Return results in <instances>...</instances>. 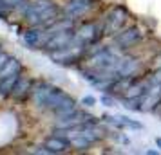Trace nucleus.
Instances as JSON below:
<instances>
[{
  "label": "nucleus",
  "instance_id": "1",
  "mask_svg": "<svg viewBox=\"0 0 161 155\" xmlns=\"http://www.w3.org/2000/svg\"><path fill=\"white\" fill-rule=\"evenodd\" d=\"M31 97L38 108L53 112L56 117L69 114L76 108V99L51 83H38L36 87H33Z\"/></svg>",
  "mask_w": 161,
  "mask_h": 155
},
{
  "label": "nucleus",
  "instance_id": "2",
  "mask_svg": "<svg viewBox=\"0 0 161 155\" xmlns=\"http://www.w3.org/2000/svg\"><path fill=\"white\" fill-rule=\"evenodd\" d=\"M64 15L53 0H36L24 8V18L33 27H49Z\"/></svg>",
  "mask_w": 161,
  "mask_h": 155
},
{
  "label": "nucleus",
  "instance_id": "3",
  "mask_svg": "<svg viewBox=\"0 0 161 155\" xmlns=\"http://www.w3.org/2000/svg\"><path fill=\"white\" fill-rule=\"evenodd\" d=\"M121 58L118 52H114L109 47H103L100 51H96L91 58H89V67L94 69V70H100V72H110L116 74L118 67L121 63ZM118 76V74H116Z\"/></svg>",
  "mask_w": 161,
  "mask_h": 155
},
{
  "label": "nucleus",
  "instance_id": "4",
  "mask_svg": "<svg viewBox=\"0 0 161 155\" xmlns=\"http://www.w3.org/2000/svg\"><path fill=\"white\" fill-rule=\"evenodd\" d=\"M102 33H105L103 25H98V23H94V22H87L85 25H81L80 29L76 31L74 42L87 49L89 45H94L96 42L102 38Z\"/></svg>",
  "mask_w": 161,
  "mask_h": 155
},
{
  "label": "nucleus",
  "instance_id": "5",
  "mask_svg": "<svg viewBox=\"0 0 161 155\" xmlns=\"http://www.w3.org/2000/svg\"><path fill=\"white\" fill-rule=\"evenodd\" d=\"M127 18H129L127 8H123V6H114V8L107 13V16H105V22H103L105 33H107V34L118 33V31L127 23Z\"/></svg>",
  "mask_w": 161,
  "mask_h": 155
},
{
  "label": "nucleus",
  "instance_id": "6",
  "mask_svg": "<svg viewBox=\"0 0 161 155\" xmlns=\"http://www.w3.org/2000/svg\"><path fill=\"white\" fill-rule=\"evenodd\" d=\"M141 101V106H143V112H150L154 110L158 105H161V81H148L145 92L139 97Z\"/></svg>",
  "mask_w": 161,
  "mask_h": 155
},
{
  "label": "nucleus",
  "instance_id": "7",
  "mask_svg": "<svg viewBox=\"0 0 161 155\" xmlns=\"http://www.w3.org/2000/svg\"><path fill=\"white\" fill-rule=\"evenodd\" d=\"M94 2L96 0H67V4L64 6L62 13H64L65 18L74 20L78 16L85 15L87 11H91V9L94 8Z\"/></svg>",
  "mask_w": 161,
  "mask_h": 155
},
{
  "label": "nucleus",
  "instance_id": "8",
  "mask_svg": "<svg viewBox=\"0 0 161 155\" xmlns=\"http://www.w3.org/2000/svg\"><path fill=\"white\" fill-rule=\"evenodd\" d=\"M22 40L25 47H29V49H42L44 44L49 40V33L45 27H33V29L24 33Z\"/></svg>",
  "mask_w": 161,
  "mask_h": 155
},
{
  "label": "nucleus",
  "instance_id": "9",
  "mask_svg": "<svg viewBox=\"0 0 161 155\" xmlns=\"http://www.w3.org/2000/svg\"><path fill=\"white\" fill-rule=\"evenodd\" d=\"M58 123H60V128H67V126H74V125H83V123H96V119L94 116H91L87 112H81L74 108L69 114L58 116Z\"/></svg>",
  "mask_w": 161,
  "mask_h": 155
},
{
  "label": "nucleus",
  "instance_id": "10",
  "mask_svg": "<svg viewBox=\"0 0 161 155\" xmlns=\"http://www.w3.org/2000/svg\"><path fill=\"white\" fill-rule=\"evenodd\" d=\"M141 40V33H139L138 27H129V29L118 33L114 36V42H116L121 49H127V47H132V45Z\"/></svg>",
  "mask_w": 161,
  "mask_h": 155
},
{
  "label": "nucleus",
  "instance_id": "11",
  "mask_svg": "<svg viewBox=\"0 0 161 155\" xmlns=\"http://www.w3.org/2000/svg\"><path fill=\"white\" fill-rule=\"evenodd\" d=\"M139 69V61L136 58H132V56H125L121 58V63L118 67V78H134V74L138 72Z\"/></svg>",
  "mask_w": 161,
  "mask_h": 155
},
{
  "label": "nucleus",
  "instance_id": "12",
  "mask_svg": "<svg viewBox=\"0 0 161 155\" xmlns=\"http://www.w3.org/2000/svg\"><path fill=\"white\" fill-rule=\"evenodd\" d=\"M103 119H105L107 123H110V125H114L116 128H121V130H123V128H130V130H141V128H143L141 123L134 121V119L125 117V116H109V114H105Z\"/></svg>",
  "mask_w": 161,
  "mask_h": 155
},
{
  "label": "nucleus",
  "instance_id": "13",
  "mask_svg": "<svg viewBox=\"0 0 161 155\" xmlns=\"http://www.w3.org/2000/svg\"><path fill=\"white\" fill-rule=\"evenodd\" d=\"M45 146L49 148L53 153H65L67 150L71 148V142H69L65 137L54 133V137H49V139L45 141Z\"/></svg>",
  "mask_w": 161,
  "mask_h": 155
},
{
  "label": "nucleus",
  "instance_id": "14",
  "mask_svg": "<svg viewBox=\"0 0 161 155\" xmlns=\"http://www.w3.org/2000/svg\"><path fill=\"white\" fill-rule=\"evenodd\" d=\"M22 70H24L22 61L18 58H13V56H11L8 63L0 69V80H2V78H8V76H13V74H22Z\"/></svg>",
  "mask_w": 161,
  "mask_h": 155
},
{
  "label": "nucleus",
  "instance_id": "15",
  "mask_svg": "<svg viewBox=\"0 0 161 155\" xmlns=\"http://www.w3.org/2000/svg\"><path fill=\"white\" fill-rule=\"evenodd\" d=\"M29 90H33V81H31L27 76H20V80L16 81L15 90H13V97L24 99V97L29 94Z\"/></svg>",
  "mask_w": 161,
  "mask_h": 155
},
{
  "label": "nucleus",
  "instance_id": "16",
  "mask_svg": "<svg viewBox=\"0 0 161 155\" xmlns=\"http://www.w3.org/2000/svg\"><path fill=\"white\" fill-rule=\"evenodd\" d=\"M2 2H4V4H6L8 8L15 9V8H18V6H22V4L25 2V0H2Z\"/></svg>",
  "mask_w": 161,
  "mask_h": 155
},
{
  "label": "nucleus",
  "instance_id": "17",
  "mask_svg": "<svg viewBox=\"0 0 161 155\" xmlns=\"http://www.w3.org/2000/svg\"><path fill=\"white\" fill-rule=\"evenodd\" d=\"M81 103L85 105V106H94L96 105V97L94 96H85L83 99H81Z\"/></svg>",
  "mask_w": 161,
  "mask_h": 155
},
{
  "label": "nucleus",
  "instance_id": "18",
  "mask_svg": "<svg viewBox=\"0 0 161 155\" xmlns=\"http://www.w3.org/2000/svg\"><path fill=\"white\" fill-rule=\"evenodd\" d=\"M9 58H11V56H9L8 52L0 51V69H2V67H4L6 63H8V61H9Z\"/></svg>",
  "mask_w": 161,
  "mask_h": 155
},
{
  "label": "nucleus",
  "instance_id": "19",
  "mask_svg": "<svg viewBox=\"0 0 161 155\" xmlns=\"http://www.w3.org/2000/svg\"><path fill=\"white\" fill-rule=\"evenodd\" d=\"M105 106H114V99L112 97H109V96H102V99H100Z\"/></svg>",
  "mask_w": 161,
  "mask_h": 155
},
{
  "label": "nucleus",
  "instance_id": "20",
  "mask_svg": "<svg viewBox=\"0 0 161 155\" xmlns=\"http://www.w3.org/2000/svg\"><path fill=\"white\" fill-rule=\"evenodd\" d=\"M154 67H156V69H161V52L154 58Z\"/></svg>",
  "mask_w": 161,
  "mask_h": 155
},
{
  "label": "nucleus",
  "instance_id": "21",
  "mask_svg": "<svg viewBox=\"0 0 161 155\" xmlns=\"http://www.w3.org/2000/svg\"><path fill=\"white\" fill-rule=\"evenodd\" d=\"M145 153H148V155H158V152H156V150H147Z\"/></svg>",
  "mask_w": 161,
  "mask_h": 155
},
{
  "label": "nucleus",
  "instance_id": "22",
  "mask_svg": "<svg viewBox=\"0 0 161 155\" xmlns=\"http://www.w3.org/2000/svg\"><path fill=\"white\" fill-rule=\"evenodd\" d=\"M156 144H158V148H161V137H156Z\"/></svg>",
  "mask_w": 161,
  "mask_h": 155
},
{
  "label": "nucleus",
  "instance_id": "23",
  "mask_svg": "<svg viewBox=\"0 0 161 155\" xmlns=\"http://www.w3.org/2000/svg\"><path fill=\"white\" fill-rule=\"evenodd\" d=\"M0 51H2V49H0Z\"/></svg>",
  "mask_w": 161,
  "mask_h": 155
}]
</instances>
